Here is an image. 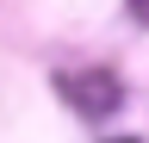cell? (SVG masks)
Wrapping results in <instances>:
<instances>
[{
	"instance_id": "7a4b0ae2",
	"label": "cell",
	"mask_w": 149,
	"mask_h": 143,
	"mask_svg": "<svg viewBox=\"0 0 149 143\" xmlns=\"http://www.w3.org/2000/svg\"><path fill=\"white\" fill-rule=\"evenodd\" d=\"M124 6H130V19H137V25H149V0H124Z\"/></svg>"
},
{
	"instance_id": "3957f363",
	"label": "cell",
	"mask_w": 149,
	"mask_h": 143,
	"mask_svg": "<svg viewBox=\"0 0 149 143\" xmlns=\"http://www.w3.org/2000/svg\"><path fill=\"white\" fill-rule=\"evenodd\" d=\"M106 143H137V137H106Z\"/></svg>"
},
{
	"instance_id": "6da1fadb",
	"label": "cell",
	"mask_w": 149,
	"mask_h": 143,
	"mask_svg": "<svg viewBox=\"0 0 149 143\" xmlns=\"http://www.w3.org/2000/svg\"><path fill=\"white\" fill-rule=\"evenodd\" d=\"M56 93H62L81 118H106V112H118L124 87H118L112 68H68V75H56Z\"/></svg>"
}]
</instances>
